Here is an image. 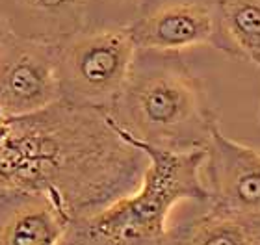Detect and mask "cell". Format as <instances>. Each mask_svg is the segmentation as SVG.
Masks as SVG:
<instances>
[{
	"mask_svg": "<svg viewBox=\"0 0 260 245\" xmlns=\"http://www.w3.org/2000/svg\"><path fill=\"white\" fill-rule=\"evenodd\" d=\"M169 245H253L244 221L201 202V212L169 227Z\"/></svg>",
	"mask_w": 260,
	"mask_h": 245,
	"instance_id": "30bf717a",
	"label": "cell"
},
{
	"mask_svg": "<svg viewBox=\"0 0 260 245\" xmlns=\"http://www.w3.org/2000/svg\"><path fill=\"white\" fill-rule=\"evenodd\" d=\"M231 58L260 69V0H216Z\"/></svg>",
	"mask_w": 260,
	"mask_h": 245,
	"instance_id": "8fae6325",
	"label": "cell"
},
{
	"mask_svg": "<svg viewBox=\"0 0 260 245\" xmlns=\"http://www.w3.org/2000/svg\"><path fill=\"white\" fill-rule=\"evenodd\" d=\"M56 45L11 33L0 49V110L10 117L34 114L58 102Z\"/></svg>",
	"mask_w": 260,
	"mask_h": 245,
	"instance_id": "8992f818",
	"label": "cell"
},
{
	"mask_svg": "<svg viewBox=\"0 0 260 245\" xmlns=\"http://www.w3.org/2000/svg\"><path fill=\"white\" fill-rule=\"evenodd\" d=\"M8 123H10V115H6L2 110H0V139L6 134V128H8Z\"/></svg>",
	"mask_w": 260,
	"mask_h": 245,
	"instance_id": "9a60e30c",
	"label": "cell"
},
{
	"mask_svg": "<svg viewBox=\"0 0 260 245\" xmlns=\"http://www.w3.org/2000/svg\"><path fill=\"white\" fill-rule=\"evenodd\" d=\"M128 28H82L56 45L61 100L108 110L125 86L136 58Z\"/></svg>",
	"mask_w": 260,
	"mask_h": 245,
	"instance_id": "277c9868",
	"label": "cell"
},
{
	"mask_svg": "<svg viewBox=\"0 0 260 245\" xmlns=\"http://www.w3.org/2000/svg\"><path fill=\"white\" fill-rule=\"evenodd\" d=\"M126 28L136 49L182 54L206 47L231 56L216 0H145Z\"/></svg>",
	"mask_w": 260,
	"mask_h": 245,
	"instance_id": "5b68a950",
	"label": "cell"
},
{
	"mask_svg": "<svg viewBox=\"0 0 260 245\" xmlns=\"http://www.w3.org/2000/svg\"><path fill=\"white\" fill-rule=\"evenodd\" d=\"M11 33L60 43L86 28V0H0Z\"/></svg>",
	"mask_w": 260,
	"mask_h": 245,
	"instance_id": "9c48e42d",
	"label": "cell"
},
{
	"mask_svg": "<svg viewBox=\"0 0 260 245\" xmlns=\"http://www.w3.org/2000/svg\"><path fill=\"white\" fill-rule=\"evenodd\" d=\"M258 121H260V110H258Z\"/></svg>",
	"mask_w": 260,
	"mask_h": 245,
	"instance_id": "2e32d148",
	"label": "cell"
},
{
	"mask_svg": "<svg viewBox=\"0 0 260 245\" xmlns=\"http://www.w3.org/2000/svg\"><path fill=\"white\" fill-rule=\"evenodd\" d=\"M147 163L145 153L121 136L106 110L61 98L10 117L0 139V186L49 193L71 219L132 193Z\"/></svg>",
	"mask_w": 260,
	"mask_h": 245,
	"instance_id": "6da1fadb",
	"label": "cell"
},
{
	"mask_svg": "<svg viewBox=\"0 0 260 245\" xmlns=\"http://www.w3.org/2000/svg\"><path fill=\"white\" fill-rule=\"evenodd\" d=\"M244 221L245 229L251 236V243L253 245H260V214L255 216H247V218H240Z\"/></svg>",
	"mask_w": 260,
	"mask_h": 245,
	"instance_id": "4fadbf2b",
	"label": "cell"
},
{
	"mask_svg": "<svg viewBox=\"0 0 260 245\" xmlns=\"http://www.w3.org/2000/svg\"><path fill=\"white\" fill-rule=\"evenodd\" d=\"M145 0H86V26L126 28Z\"/></svg>",
	"mask_w": 260,
	"mask_h": 245,
	"instance_id": "7c38bea8",
	"label": "cell"
},
{
	"mask_svg": "<svg viewBox=\"0 0 260 245\" xmlns=\"http://www.w3.org/2000/svg\"><path fill=\"white\" fill-rule=\"evenodd\" d=\"M130 143L149 160L141 184L110 206L73 219L60 245H169L173 208L184 201H208L201 177L205 151L171 153Z\"/></svg>",
	"mask_w": 260,
	"mask_h": 245,
	"instance_id": "3957f363",
	"label": "cell"
},
{
	"mask_svg": "<svg viewBox=\"0 0 260 245\" xmlns=\"http://www.w3.org/2000/svg\"><path fill=\"white\" fill-rule=\"evenodd\" d=\"M201 177L214 208L236 218L260 214V153L225 136L221 125L205 147Z\"/></svg>",
	"mask_w": 260,
	"mask_h": 245,
	"instance_id": "52a82bcc",
	"label": "cell"
},
{
	"mask_svg": "<svg viewBox=\"0 0 260 245\" xmlns=\"http://www.w3.org/2000/svg\"><path fill=\"white\" fill-rule=\"evenodd\" d=\"M11 36V30L10 26H8V22H6L4 15L0 13V49H2V45H4V41Z\"/></svg>",
	"mask_w": 260,
	"mask_h": 245,
	"instance_id": "5bb4252c",
	"label": "cell"
},
{
	"mask_svg": "<svg viewBox=\"0 0 260 245\" xmlns=\"http://www.w3.org/2000/svg\"><path fill=\"white\" fill-rule=\"evenodd\" d=\"M71 221L49 193L0 186V245H60Z\"/></svg>",
	"mask_w": 260,
	"mask_h": 245,
	"instance_id": "ba28073f",
	"label": "cell"
},
{
	"mask_svg": "<svg viewBox=\"0 0 260 245\" xmlns=\"http://www.w3.org/2000/svg\"><path fill=\"white\" fill-rule=\"evenodd\" d=\"M128 142L171 153L205 151L219 125L205 80L180 52L138 49L125 86L106 110Z\"/></svg>",
	"mask_w": 260,
	"mask_h": 245,
	"instance_id": "7a4b0ae2",
	"label": "cell"
}]
</instances>
